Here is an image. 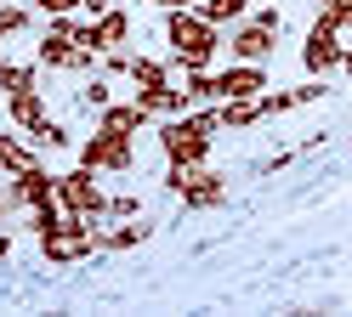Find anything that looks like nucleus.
<instances>
[{"label": "nucleus", "mask_w": 352, "mask_h": 317, "mask_svg": "<svg viewBox=\"0 0 352 317\" xmlns=\"http://www.w3.org/2000/svg\"><path fill=\"white\" fill-rule=\"evenodd\" d=\"M91 249H102V233L91 226V215H69L63 210L46 233H40V255H46L52 266H74V261H85Z\"/></svg>", "instance_id": "obj_1"}, {"label": "nucleus", "mask_w": 352, "mask_h": 317, "mask_svg": "<svg viewBox=\"0 0 352 317\" xmlns=\"http://www.w3.org/2000/svg\"><path fill=\"white\" fill-rule=\"evenodd\" d=\"M165 40H170V57L182 68H205L216 57V45H222L216 23H205L199 12H170L165 17Z\"/></svg>", "instance_id": "obj_2"}, {"label": "nucleus", "mask_w": 352, "mask_h": 317, "mask_svg": "<svg viewBox=\"0 0 352 317\" xmlns=\"http://www.w3.org/2000/svg\"><path fill=\"white\" fill-rule=\"evenodd\" d=\"M210 130H222L216 113H176V119H165V130H160L165 158H170V165H205Z\"/></svg>", "instance_id": "obj_3"}, {"label": "nucleus", "mask_w": 352, "mask_h": 317, "mask_svg": "<svg viewBox=\"0 0 352 317\" xmlns=\"http://www.w3.org/2000/svg\"><path fill=\"white\" fill-rule=\"evenodd\" d=\"M40 62L46 68H97V51L85 45V29L80 23H69V12H63L52 29H46V40H40Z\"/></svg>", "instance_id": "obj_4"}, {"label": "nucleus", "mask_w": 352, "mask_h": 317, "mask_svg": "<svg viewBox=\"0 0 352 317\" xmlns=\"http://www.w3.org/2000/svg\"><path fill=\"white\" fill-rule=\"evenodd\" d=\"M80 165L85 170H131L137 165V136H120V130H91L80 148Z\"/></svg>", "instance_id": "obj_5"}, {"label": "nucleus", "mask_w": 352, "mask_h": 317, "mask_svg": "<svg viewBox=\"0 0 352 317\" xmlns=\"http://www.w3.org/2000/svg\"><path fill=\"white\" fill-rule=\"evenodd\" d=\"M165 187L188 204V210H216L222 204V176H210L205 165H170Z\"/></svg>", "instance_id": "obj_6"}, {"label": "nucleus", "mask_w": 352, "mask_h": 317, "mask_svg": "<svg viewBox=\"0 0 352 317\" xmlns=\"http://www.w3.org/2000/svg\"><path fill=\"white\" fill-rule=\"evenodd\" d=\"M57 204H63V210H69V215H102L108 210V198L97 193V181H91V170H74V176H57Z\"/></svg>", "instance_id": "obj_7"}, {"label": "nucleus", "mask_w": 352, "mask_h": 317, "mask_svg": "<svg viewBox=\"0 0 352 317\" xmlns=\"http://www.w3.org/2000/svg\"><path fill=\"white\" fill-rule=\"evenodd\" d=\"M273 34H278V12H256L228 45H233L239 62H261V57H273Z\"/></svg>", "instance_id": "obj_8"}, {"label": "nucleus", "mask_w": 352, "mask_h": 317, "mask_svg": "<svg viewBox=\"0 0 352 317\" xmlns=\"http://www.w3.org/2000/svg\"><path fill=\"white\" fill-rule=\"evenodd\" d=\"M341 29L336 23H324L318 17V29L307 34V45H301V62H307V74H324V68H341V40H336Z\"/></svg>", "instance_id": "obj_9"}, {"label": "nucleus", "mask_w": 352, "mask_h": 317, "mask_svg": "<svg viewBox=\"0 0 352 317\" xmlns=\"http://www.w3.org/2000/svg\"><path fill=\"white\" fill-rule=\"evenodd\" d=\"M12 204H17V210H34V204H52L57 198V176H46V170H23V176H12Z\"/></svg>", "instance_id": "obj_10"}, {"label": "nucleus", "mask_w": 352, "mask_h": 317, "mask_svg": "<svg viewBox=\"0 0 352 317\" xmlns=\"http://www.w3.org/2000/svg\"><path fill=\"white\" fill-rule=\"evenodd\" d=\"M261 85H267V74H261L256 62H239V68H228V74H216V97L222 102H245V97H261Z\"/></svg>", "instance_id": "obj_11"}, {"label": "nucleus", "mask_w": 352, "mask_h": 317, "mask_svg": "<svg viewBox=\"0 0 352 317\" xmlns=\"http://www.w3.org/2000/svg\"><path fill=\"white\" fill-rule=\"evenodd\" d=\"M137 102H142L148 119H153V113H160V119H176V113H188V91L165 80V85H142V91H137Z\"/></svg>", "instance_id": "obj_12"}, {"label": "nucleus", "mask_w": 352, "mask_h": 317, "mask_svg": "<svg viewBox=\"0 0 352 317\" xmlns=\"http://www.w3.org/2000/svg\"><path fill=\"white\" fill-rule=\"evenodd\" d=\"M125 34H131V17L125 12H102L97 23H85V45H91V51H120Z\"/></svg>", "instance_id": "obj_13"}, {"label": "nucleus", "mask_w": 352, "mask_h": 317, "mask_svg": "<svg viewBox=\"0 0 352 317\" xmlns=\"http://www.w3.org/2000/svg\"><path fill=\"white\" fill-rule=\"evenodd\" d=\"M142 125H148V113H142V102H108V108H102V130L137 136Z\"/></svg>", "instance_id": "obj_14"}, {"label": "nucleus", "mask_w": 352, "mask_h": 317, "mask_svg": "<svg viewBox=\"0 0 352 317\" xmlns=\"http://www.w3.org/2000/svg\"><path fill=\"white\" fill-rule=\"evenodd\" d=\"M318 97H324V85H296V91H278V97H256V108H261V119H267V113H290V108L318 102Z\"/></svg>", "instance_id": "obj_15"}, {"label": "nucleus", "mask_w": 352, "mask_h": 317, "mask_svg": "<svg viewBox=\"0 0 352 317\" xmlns=\"http://www.w3.org/2000/svg\"><path fill=\"white\" fill-rule=\"evenodd\" d=\"M12 125H17V130H29V136L46 125V108H40L34 91H12Z\"/></svg>", "instance_id": "obj_16"}, {"label": "nucleus", "mask_w": 352, "mask_h": 317, "mask_svg": "<svg viewBox=\"0 0 352 317\" xmlns=\"http://www.w3.org/2000/svg\"><path fill=\"white\" fill-rule=\"evenodd\" d=\"M34 165H40V158L17 142V136H0V170H6V176H23V170H34Z\"/></svg>", "instance_id": "obj_17"}, {"label": "nucleus", "mask_w": 352, "mask_h": 317, "mask_svg": "<svg viewBox=\"0 0 352 317\" xmlns=\"http://www.w3.org/2000/svg\"><path fill=\"white\" fill-rule=\"evenodd\" d=\"M216 119H222V130H245V125L261 119V108H256V97H245V102H222V108H216Z\"/></svg>", "instance_id": "obj_18"}, {"label": "nucleus", "mask_w": 352, "mask_h": 317, "mask_svg": "<svg viewBox=\"0 0 352 317\" xmlns=\"http://www.w3.org/2000/svg\"><path fill=\"white\" fill-rule=\"evenodd\" d=\"M0 91H34V62H0Z\"/></svg>", "instance_id": "obj_19"}, {"label": "nucleus", "mask_w": 352, "mask_h": 317, "mask_svg": "<svg viewBox=\"0 0 352 317\" xmlns=\"http://www.w3.org/2000/svg\"><path fill=\"white\" fill-rule=\"evenodd\" d=\"M199 17H205V23H216V29H222V23H239V17H245V0H205Z\"/></svg>", "instance_id": "obj_20"}, {"label": "nucleus", "mask_w": 352, "mask_h": 317, "mask_svg": "<svg viewBox=\"0 0 352 317\" xmlns=\"http://www.w3.org/2000/svg\"><path fill=\"white\" fill-rule=\"evenodd\" d=\"M125 74L137 80V85H165V62H153V57H125Z\"/></svg>", "instance_id": "obj_21"}, {"label": "nucleus", "mask_w": 352, "mask_h": 317, "mask_svg": "<svg viewBox=\"0 0 352 317\" xmlns=\"http://www.w3.org/2000/svg\"><path fill=\"white\" fill-rule=\"evenodd\" d=\"M142 238H148V221L120 226V233H102V249H131V244H142Z\"/></svg>", "instance_id": "obj_22"}, {"label": "nucleus", "mask_w": 352, "mask_h": 317, "mask_svg": "<svg viewBox=\"0 0 352 317\" xmlns=\"http://www.w3.org/2000/svg\"><path fill=\"white\" fill-rule=\"evenodd\" d=\"M29 29V6H0V40Z\"/></svg>", "instance_id": "obj_23"}, {"label": "nucleus", "mask_w": 352, "mask_h": 317, "mask_svg": "<svg viewBox=\"0 0 352 317\" xmlns=\"http://www.w3.org/2000/svg\"><path fill=\"white\" fill-rule=\"evenodd\" d=\"M182 91H188V102H210L216 97V74H193Z\"/></svg>", "instance_id": "obj_24"}, {"label": "nucleus", "mask_w": 352, "mask_h": 317, "mask_svg": "<svg viewBox=\"0 0 352 317\" xmlns=\"http://www.w3.org/2000/svg\"><path fill=\"white\" fill-rule=\"evenodd\" d=\"M34 136H40V142H46V148H69V130H63V125H52V119L40 125Z\"/></svg>", "instance_id": "obj_25"}, {"label": "nucleus", "mask_w": 352, "mask_h": 317, "mask_svg": "<svg viewBox=\"0 0 352 317\" xmlns=\"http://www.w3.org/2000/svg\"><path fill=\"white\" fill-rule=\"evenodd\" d=\"M85 102H91V108H108V80H91V85H85Z\"/></svg>", "instance_id": "obj_26"}, {"label": "nucleus", "mask_w": 352, "mask_h": 317, "mask_svg": "<svg viewBox=\"0 0 352 317\" xmlns=\"http://www.w3.org/2000/svg\"><path fill=\"white\" fill-rule=\"evenodd\" d=\"M137 210H142L137 198H108V210H102V215H137Z\"/></svg>", "instance_id": "obj_27"}, {"label": "nucleus", "mask_w": 352, "mask_h": 317, "mask_svg": "<svg viewBox=\"0 0 352 317\" xmlns=\"http://www.w3.org/2000/svg\"><path fill=\"white\" fill-rule=\"evenodd\" d=\"M34 6H40V12H46V17H63V12H74V6H80V0H34Z\"/></svg>", "instance_id": "obj_28"}, {"label": "nucleus", "mask_w": 352, "mask_h": 317, "mask_svg": "<svg viewBox=\"0 0 352 317\" xmlns=\"http://www.w3.org/2000/svg\"><path fill=\"white\" fill-rule=\"evenodd\" d=\"M318 6H324V12H336V17H341V29H346V6H352V0H318Z\"/></svg>", "instance_id": "obj_29"}, {"label": "nucleus", "mask_w": 352, "mask_h": 317, "mask_svg": "<svg viewBox=\"0 0 352 317\" xmlns=\"http://www.w3.org/2000/svg\"><path fill=\"white\" fill-rule=\"evenodd\" d=\"M153 6H165V12H188L193 0H153Z\"/></svg>", "instance_id": "obj_30"}, {"label": "nucleus", "mask_w": 352, "mask_h": 317, "mask_svg": "<svg viewBox=\"0 0 352 317\" xmlns=\"http://www.w3.org/2000/svg\"><path fill=\"white\" fill-rule=\"evenodd\" d=\"M80 6L91 12V17H102V12H108V0H80Z\"/></svg>", "instance_id": "obj_31"}, {"label": "nucleus", "mask_w": 352, "mask_h": 317, "mask_svg": "<svg viewBox=\"0 0 352 317\" xmlns=\"http://www.w3.org/2000/svg\"><path fill=\"white\" fill-rule=\"evenodd\" d=\"M12 210H17V204H12V193H0V221H6Z\"/></svg>", "instance_id": "obj_32"}, {"label": "nucleus", "mask_w": 352, "mask_h": 317, "mask_svg": "<svg viewBox=\"0 0 352 317\" xmlns=\"http://www.w3.org/2000/svg\"><path fill=\"white\" fill-rule=\"evenodd\" d=\"M6 255H12V244H6V238H0V261H6Z\"/></svg>", "instance_id": "obj_33"}]
</instances>
